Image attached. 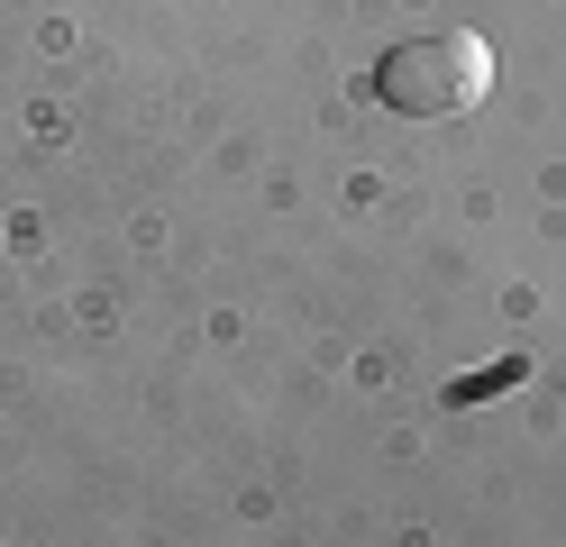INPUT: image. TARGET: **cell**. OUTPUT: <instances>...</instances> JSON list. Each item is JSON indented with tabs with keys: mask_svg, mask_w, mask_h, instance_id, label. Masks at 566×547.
Here are the masks:
<instances>
[{
	"mask_svg": "<svg viewBox=\"0 0 566 547\" xmlns=\"http://www.w3.org/2000/svg\"><path fill=\"white\" fill-rule=\"evenodd\" d=\"M493 92V46L475 28H430L375 64V101L394 119H467Z\"/></svg>",
	"mask_w": 566,
	"mask_h": 547,
	"instance_id": "6da1fadb",
	"label": "cell"
}]
</instances>
